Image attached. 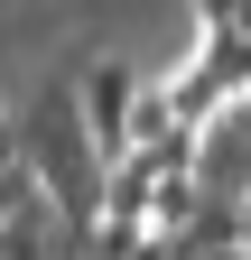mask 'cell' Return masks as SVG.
I'll return each instance as SVG.
<instances>
[{
    "instance_id": "1",
    "label": "cell",
    "mask_w": 251,
    "mask_h": 260,
    "mask_svg": "<svg viewBox=\"0 0 251 260\" xmlns=\"http://www.w3.org/2000/svg\"><path fill=\"white\" fill-rule=\"evenodd\" d=\"M75 121H84V140H93L103 168L131 158V121H140V75H131V56H93L84 75H75Z\"/></svg>"
},
{
    "instance_id": "2",
    "label": "cell",
    "mask_w": 251,
    "mask_h": 260,
    "mask_svg": "<svg viewBox=\"0 0 251 260\" xmlns=\"http://www.w3.org/2000/svg\"><path fill=\"white\" fill-rule=\"evenodd\" d=\"M196 75H205V93H214V112H233L242 93H251V38H242V28L196 38Z\"/></svg>"
},
{
    "instance_id": "3",
    "label": "cell",
    "mask_w": 251,
    "mask_h": 260,
    "mask_svg": "<svg viewBox=\"0 0 251 260\" xmlns=\"http://www.w3.org/2000/svg\"><path fill=\"white\" fill-rule=\"evenodd\" d=\"M19 168H28V121H19V112H0V186H10Z\"/></svg>"
},
{
    "instance_id": "4",
    "label": "cell",
    "mask_w": 251,
    "mask_h": 260,
    "mask_svg": "<svg viewBox=\"0 0 251 260\" xmlns=\"http://www.w3.org/2000/svg\"><path fill=\"white\" fill-rule=\"evenodd\" d=\"M224 28H242V0H196V38H224Z\"/></svg>"
},
{
    "instance_id": "5",
    "label": "cell",
    "mask_w": 251,
    "mask_h": 260,
    "mask_svg": "<svg viewBox=\"0 0 251 260\" xmlns=\"http://www.w3.org/2000/svg\"><path fill=\"white\" fill-rule=\"evenodd\" d=\"M131 260H186V242H168V233H140V251Z\"/></svg>"
},
{
    "instance_id": "6",
    "label": "cell",
    "mask_w": 251,
    "mask_h": 260,
    "mask_svg": "<svg viewBox=\"0 0 251 260\" xmlns=\"http://www.w3.org/2000/svg\"><path fill=\"white\" fill-rule=\"evenodd\" d=\"M242 260H251V195H242Z\"/></svg>"
}]
</instances>
